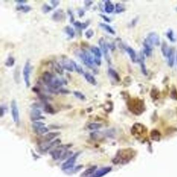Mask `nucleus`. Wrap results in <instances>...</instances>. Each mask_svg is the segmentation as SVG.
Segmentation results:
<instances>
[{
    "label": "nucleus",
    "mask_w": 177,
    "mask_h": 177,
    "mask_svg": "<svg viewBox=\"0 0 177 177\" xmlns=\"http://www.w3.org/2000/svg\"><path fill=\"white\" fill-rule=\"evenodd\" d=\"M85 5L87 6H90L93 3L92 1H85Z\"/></svg>",
    "instance_id": "nucleus-49"
},
{
    "label": "nucleus",
    "mask_w": 177,
    "mask_h": 177,
    "mask_svg": "<svg viewBox=\"0 0 177 177\" xmlns=\"http://www.w3.org/2000/svg\"><path fill=\"white\" fill-rule=\"evenodd\" d=\"M73 94L76 97V98L81 100H84L86 99V97L85 96L84 94H83L82 93L78 92V91H74L73 92Z\"/></svg>",
    "instance_id": "nucleus-40"
},
{
    "label": "nucleus",
    "mask_w": 177,
    "mask_h": 177,
    "mask_svg": "<svg viewBox=\"0 0 177 177\" xmlns=\"http://www.w3.org/2000/svg\"><path fill=\"white\" fill-rule=\"evenodd\" d=\"M100 16H101L105 21H106L107 22H110V19H109L108 17H107L106 16H105L104 15L100 14Z\"/></svg>",
    "instance_id": "nucleus-47"
},
{
    "label": "nucleus",
    "mask_w": 177,
    "mask_h": 177,
    "mask_svg": "<svg viewBox=\"0 0 177 177\" xmlns=\"http://www.w3.org/2000/svg\"><path fill=\"white\" fill-rule=\"evenodd\" d=\"M42 11L44 13H47L49 11H51L52 9V7L51 6L48 5L47 4H44L42 6Z\"/></svg>",
    "instance_id": "nucleus-42"
},
{
    "label": "nucleus",
    "mask_w": 177,
    "mask_h": 177,
    "mask_svg": "<svg viewBox=\"0 0 177 177\" xmlns=\"http://www.w3.org/2000/svg\"><path fill=\"white\" fill-rule=\"evenodd\" d=\"M170 98L174 100H177V90L176 88L174 87H172V90L170 92Z\"/></svg>",
    "instance_id": "nucleus-38"
},
{
    "label": "nucleus",
    "mask_w": 177,
    "mask_h": 177,
    "mask_svg": "<svg viewBox=\"0 0 177 177\" xmlns=\"http://www.w3.org/2000/svg\"><path fill=\"white\" fill-rule=\"evenodd\" d=\"M49 154L54 160H58L62 157V150L60 149H55L51 151Z\"/></svg>",
    "instance_id": "nucleus-17"
},
{
    "label": "nucleus",
    "mask_w": 177,
    "mask_h": 177,
    "mask_svg": "<svg viewBox=\"0 0 177 177\" xmlns=\"http://www.w3.org/2000/svg\"><path fill=\"white\" fill-rule=\"evenodd\" d=\"M99 44L100 45L101 47V50L102 52L104 53V57L106 58V59L107 60L108 62H110V57L109 54V51H108V46L106 43V41L103 37L100 38L99 40Z\"/></svg>",
    "instance_id": "nucleus-10"
},
{
    "label": "nucleus",
    "mask_w": 177,
    "mask_h": 177,
    "mask_svg": "<svg viewBox=\"0 0 177 177\" xmlns=\"http://www.w3.org/2000/svg\"><path fill=\"white\" fill-rule=\"evenodd\" d=\"M150 44L153 46H159L160 44V39L157 34L152 32L148 34L146 39H145Z\"/></svg>",
    "instance_id": "nucleus-9"
},
{
    "label": "nucleus",
    "mask_w": 177,
    "mask_h": 177,
    "mask_svg": "<svg viewBox=\"0 0 177 177\" xmlns=\"http://www.w3.org/2000/svg\"><path fill=\"white\" fill-rule=\"evenodd\" d=\"M112 170L111 167H106L99 169L95 172V173L90 177H102L105 175L108 174Z\"/></svg>",
    "instance_id": "nucleus-11"
},
{
    "label": "nucleus",
    "mask_w": 177,
    "mask_h": 177,
    "mask_svg": "<svg viewBox=\"0 0 177 177\" xmlns=\"http://www.w3.org/2000/svg\"><path fill=\"white\" fill-rule=\"evenodd\" d=\"M16 9L19 11H23L24 13H27L31 11V7L30 6L20 4L16 7Z\"/></svg>",
    "instance_id": "nucleus-30"
},
{
    "label": "nucleus",
    "mask_w": 177,
    "mask_h": 177,
    "mask_svg": "<svg viewBox=\"0 0 177 177\" xmlns=\"http://www.w3.org/2000/svg\"><path fill=\"white\" fill-rule=\"evenodd\" d=\"M44 110H45V112H46L48 113L53 114V113H54V109H53V108L51 107V106L50 104H46L45 108H44Z\"/></svg>",
    "instance_id": "nucleus-41"
},
{
    "label": "nucleus",
    "mask_w": 177,
    "mask_h": 177,
    "mask_svg": "<svg viewBox=\"0 0 177 177\" xmlns=\"http://www.w3.org/2000/svg\"><path fill=\"white\" fill-rule=\"evenodd\" d=\"M79 14L80 16H82L83 15H84V11H83V10H81L80 11H79Z\"/></svg>",
    "instance_id": "nucleus-50"
},
{
    "label": "nucleus",
    "mask_w": 177,
    "mask_h": 177,
    "mask_svg": "<svg viewBox=\"0 0 177 177\" xmlns=\"http://www.w3.org/2000/svg\"><path fill=\"white\" fill-rule=\"evenodd\" d=\"M65 31L66 33L67 34L68 36L70 38H73L75 35V31L74 30L73 28L70 26H67L65 28Z\"/></svg>",
    "instance_id": "nucleus-32"
},
{
    "label": "nucleus",
    "mask_w": 177,
    "mask_h": 177,
    "mask_svg": "<svg viewBox=\"0 0 177 177\" xmlns=\"http://www.w3.org/2000/svg\"><path fill=\"white\" fill-rule=\"evenodd\" d=\"M84 77L85 79H86V81L88 83H90V84H92L93 85H97V81H96V79L94 77V76L91 75L90 73H84Z\"/></svg>",
    "instance_id": "nucleus-23"
},
{
    "label": "nucleus",
    "mask_w": 177,
    "mask_h": 177,
    "mask_svg": "<svg viewBox=\"0 0 177 177\" xmlns=\"http://www.w3.org/2000/svg\"><path fill=\"white\" fill-rule=\"evenodd\" d=\"M94 61L95 63H96V65H100L101 64V61L100 58H97L95 57L94 58Z\"/></svg>",
    "instance_id": "nucleus-45"
},
{
    "label": "nucleus",
    "mask_w": 177,
    "mask_h": 177,
    "mask_svg": "<svg viewBox=\"0 0 177 177\" xmlns=\"http://www.w3.org/2000/svg\"><path fill=\"white\" fill-rule=\"evenodd\" d=\"M99 25L102 28L104 29V30H106L108 33L111 34H113V35L115 34V31L110 25H107L106 23H100L99 24Z\"/></svg>",
    "instance_id": "nucleus-26"
},
{
    "label": "nucleus",
    "mask_w": 177,
    "mask_h": 177,
    "mask_svg": "<svg viewBox=\"0 0 177 177\" xmlns=\"http://www.w3.org/2000/svg\"><path fill=\"white\" fill-rule=\"evenodd\" d=\"M30 118L32 121L36 122L39 120L44 119V118L42 116L41 111L39 109L35 108L32 110L30 114Z\"/></svg>",
    "instance_id": "nucleus-12"
},
{
    "label": "nucleus",
    "mask_w": 177,
    "mask_h": 177,
    "mask_svg": "<svg viewBox=\"0 0 177 177\" xmlns=\"http://www.w3.org/2000/svg\"><path fill=\"white\" fill-rule=\"evenodd\" d=\"M62 67L70 72H73L74 67L71 62V60H64L62 62Z\"/></svg>",
    "instance_id": "nucleus-21"
},
{
    "label": "nucleus",
    "mask_w": 177,
    "mask_h": 177,
    "mask_svg": "<svg viewBox=\"0 0 177 177\" xmlns=\"http://www.w3.org/2000/svg\"><path fill=\"white\" fill-rule=\"evenodd\" d=\"M90 50H91L92 53L95 55V57L101 58L102 53H101V50L100 49V48H98L97 46H92L90 48Z\"/></svg>",
    "instance_id": "nucleus-27"
},
{
    "label": "nucleus",
    "mask_w": 177,
    "mask_h": 177,
    "mask_svg": "<svg viewBox=\"0 0 177 177\" xmlns=\"http://www.w3.org/2000/svg\"><path fill=\"white\" fill-rule=\"evenodd\" d=\"M31 71V66L29 61L25 62V66L23 69V76L25 84L27 87H30V74Z\"/></svg>",
    "instance_id": "nucleus-7"
},
{
    "label": "nucleus",
    "mask_w": 177,
    "mask_h": 177,
    "mask_svg": "<svg viewBox=\"0 0 177 177\" xmlns=\"http://www.w3.org/2000/svg\"><path fill=\"white\" fill-rule=\"evenodd\" d=\"M11 115L13 120L16 124H19V112L17 102L15 100H13L11 101Z\"/></svg>",
    "instance_id": "nucleus-8"
},
{
    "label": "nucleus",
    "mask_w": 177,
    "mask_h": 177,
    "mask_svg": "<svg viewBox=\"0 0 177 177\" xmlns=\"http://www.w3.org/2000/svg\"><path fill=\"white\" fill-rule=\"evenodd\" d=\"M167 37L171 42H174L176 41V38L174 37V31H172L171 29L169 30L168 31H167V33H166Z\"/></svg>",
    "instance_id": "nucleus-35"
},
{
    "label": "nucleus",
    "mask_w": 177,
    "mask_h": 177,
    "mask_svg": "<svg viewBox=\"0 0 177 177\" xmlns=\"http://www.w3.org/2000/svg\"><path fill=\"white\" fill-rule=\"evenodd\" d=\"M151 137L153 140L158 141L160 140V132L157 130H153L151 132Z\"/></svg>",
    "instance_id": "nucleus-29"
},
{
    "label": "nucleus",
    "mask_w": 177,
    "mask_h": 177,
    "mask_svg": "<svg viewBox=\"0 0 177 177\" xmlns=\"http://www.w3.org/2000/svg\"><path fill=\"white\" fill-rule=\"evenodd\" d=\"M170 49H171V47H169L165 42L163 43L162 47H161V49H162V52L163 53L164 56L166 57L169 51L170 50Z\"/></svg>",
    "instance_id": "nucleus-28"
},
{
    "label": "nucleus",
    "mask_w": 177,
    "mask_h": 177,
    "mask_svg": "<svg viewBox=\"0 0 177 177\" xmlns=\"http://www.w3.org/2000/svg\"><path fill=\"white\" fill-rule=\"evenodd\" d=\"M53 75L48 71H46L43 74L42 80L45 84L49 85L53 81Z\"/></svg>",
    "instance_id": "nucleus-14"
},
{
    "label": "nucleus",
    "mask_w": 177,
    "mask_h": 177,
    "mask_svg": "<svg viewBox=\"0 0 177 177\" xmlns=\"http://www.w3.org/2000/svg\"><path fill=\"white\" fill-rule=\"evenodd\" d=\"M15 62V60L14 58L11 56L9 57L6 61L5 65L8 67H11L14 65Z\"/></svg>",
    "instance_id": "nucleus-36"
},
{
    "label": "nucleus",
    "mask_w": 177,
    "mask_h": 177,
    "mask_svg": "<svg viewBox=\"0 0 177 177\" xmlns=\"http://www.w3.org/2000/svg\"><path fill=\"white\" fill-rule=\"evenodd\" d=\"M101 126H102V125L100 123H90L89 124L88 126V129L92 130H96L100 128Z\"/></svg>",
    "instance_id": "nucleus-34"
},
{
    "label": "nucleus",
    "mask_w": 177,
    "mask_h": 177,
    "mask_svg": "<svg viewBox=\"0 0 177 177\" xmlns=\"http://www.w3.org/2000/svg\"><path fill=\"white\" fill-rule=\"evenodd\" d=\"M96 169H97V166H92V167H91L90 168L87 169H86V170L83 173V174H82V177H91V176L95 173Z\"/></svg>",
    "instance_id": "nucleus-20"
},
{
    "label": "nucleus",
    "mask_w": 177,
    "mask_h": 177,
    "mask_svg": "<svg viewBox=\"0 0 177 177\" xmlns=\"http://www.w3.org/2000/svg\"><path fill=\"white\" fill-rule=\"evenodd\" d=\"M108 72L110 76H111L113 79H114L115 81H121V77L119 75V74L114 69H113L112 68H109Z\"/></svg>",
    "instance_id": "nucleus-24"
},
{
    "label": "nucleus",
    "mask_w": 177,
    "mask_h": 177,
    "mask_svg": "<svg viewBox=\"0 0 177 177\" xmlns=\"http://www.w3.org/2000/svg\"><path fill=\"white\" fill-rule=\"evenodd\" d=\"M143 44L144 47V53L146 56H150L152 55L153 46L150 44L146 40H144Z\"/></svg>",
    "instance_id": "nucleus-16"
},
{
    "label": "nucleus",
    "mask_w": 177,
    "mask_h": 177,
    "mask_svg": "<svg viewBox=\"0 0 177 177\" xmlns=\"http://www.w3.org/2000/svg\"><path fill=\"white\" fill-rule=\"evenodd\" d=\"M32 128L34 132L37 135H42L48 132V129L45 127V124L39 121L34 122L32 124Z\"/></svg>",
    "instance_id": "nucleus-6"
},
{
    "label": "nucleus",
    "mask_w": 177,
    "mask_h": 177,
    "mask_svg": "<svg viewBox=\"0 0 177 177\" xmlns=\"http://www.w3.org/2000/svg\"><path fill=\"white\" fill-rule=\"evenodd\" d=\"M114 9H115L114 5L111 1H106L104 4V10L106 12H107L108 14H110L112 13L114 10Z\"/></svg>",
    "instance_id": "nucleus-18"
},
{
    "label": "nucleus",
    "mask_w": 177,
    "mask_h": 177,
    "mask_svg": "<svg viewBox=\"0 0 177 177\" xmlns=\"http://www.w3.org/2000/svg\"><path fill=\"white\" fill-rule=\"evenodd\" d=\"M62 67L58 63H56L54 65V67H55V70L57 73H59L60 74H62L63 73V71Z\"/></svg>",
    "instance_id": "nucleus-43"
},
{
    "label": "nucleus",
    "mask_w": 177,
    "mask_h": 177,
    "mask_svg": "<svg viewBox=\"0 0 177 177\" xmlns=\"http://www.w3.org/2000/svg\"><path fill=\"white\" fill-rule=\"evenodd\" d=\"M139 62H140V65L142 72L143 73L144 75H147L148 72H147L146 66L145 63H144V56L142 55H141L140 58L139 59Z\"/></svg>",
    "instance_id": "nucleus-25"
},
{
    "label": "nucleus",
    "mask_w": 177,
    "mask_h": 177,
    "mask_svg": "<svg viewBox=\"0 0 177 177\" xmlns=\"http://www.w3.org/2000/svg\"><path fill=\"white\" fill-rule=\"evenodd\" d=\"M135 151L133 149L128 148L122 150L118 153L113 162L115 164L121 163L123 164L128 163L135 156Z\"/></svg>",
    "instance_id": "nucleus-2"
},
{
    "label": "nucleus",
    "mask_w": 177,
    "mask_h": 177,
    "mask_svg": "<svg viewBox=\"0 0 177 177\" xmlns=\"http://www.w3.org/2000/svg\"><path fill=\"white\" fill-rule=\"evenodd\" d=\"M126 51L127 52V53H128L129 57L131 60H132V61L136 62L137 61V58L136 53L134 51V49L130 47H127L126 48Z\"/></svg>",
    "instance_id": "nucleus-19"
},
{
    "label": "nucleus",
    "mask_w": 177,
    "mask_h": 177,
    "mask_svg": "<svg viewBox=\"0 0 177 177\" xmlns=\"http://www.w3.org/2000/svg\"><path fill=\"white\" fill-rule=\"evenodd\" d=\"M124 10H125V7H124V6L122 4H121L120 3L116 4V5H115V11L117 13H122V12L124 11Z\"/></svg>",
    "instance_id": "nucleus-39"
},
{
    "label": "nucleus",
    "mask_w": 177,
    "mask_h": 177,
    "mask_svg": "<svg viewBox=\"0 0 177 177\" xmlns=\"http://www.w3.org/2000/svg\"><path fill=\"white\" fill-rule=\"evenodd\" d=\"M53 7H56L59 4V1H51V2Z\"/></svg>",
    "instance_id": "nucleus-48"
},
{
    "label": "nucleus",
    "mask_w": 177,
    "mask_h": 177,
    "mask_svg": "<svg viewBox=\"0 0 177 177\" xmlns=\"http://www.w3.org/2000/svg\"><path fill=\"white\" fill-rule=\"evenodd\" d=\"M150 95L153 99L156 100L160 97L159 90H158L156 88H153L151 92Z\"/></svg>",
    "instance_id": "nucleus-31"
},
{
    "label": "nucleus",
    "mask_w": 177,
    "mask_h": 177,
    "mask_svg": "<svg viewBox=\"0 0 177 177\" xmlns=\"http://www.w3.org/2000/svg\"><path fill=\"white\" fill-rule=\"evenodd\" d=\"M5 112V107H3V106H1V116L2 117L3 115H4Z\"/></svg>",
    "instance_id": "nucleus-46"
},
{
    "label": "nucleus",
    "mask_w": 177,
    "mask_h": 177,
    "mask_svg": "<svg viewBox=\"0 0 177 177\" xmlns=\"http://www.w3.org/2000/svg\"></svg>",
    "instance_id": "nucleus-52"
},
{
    "label": "nucleus",
    "mask_w": 177,
    "mask_h": 177,
    "mask_svg": "<svg viewBox=\"0 0 177 177\" xmlns=\"http://www.w3.org/2000/svg\"><path fill=\"white\" fill-rule=\"evenodd\" d=\"M94 34V31L92 29H89L85 32V36L87 39H90L92 37H93Z\"/></svg>",
    "instance_id": "nucleus-44"
},
{
    "label": "nucleus",
    "mask_w": 177,
    "mask_h": 177,
    "mask_svg": "<svg viewBox=\"0 0 177 177\" xmlns=\"http://www.w3.org/2000/svg\"><path fill=\"white\" fill-rule=\"evenodd\" d=\"M79 155V152L76 153L75 154L73 155L70 158H69L65 162V163L62 164L61 168L64 171H67L70 170L71 169L73 168L74 165L75 164V163L76 162L77 158Z\"/></svg>",
    "instance_id": "nucleus-5"
},
{
    "label": "nucleus",
    "mask_w": 177,
    "mask_h": 177,
    "mask_svg": "<svg viewBox=\"0 0 177 177\" xmlns=\"http://www.w3.org/2000/svg\"><path fill=\"white\" fill-rule=\"evenodd\" d=\"M88 25H89V22L82 23L76 21H75L74 23V25H75L76 27L79 29H85L86 28Z\"/></svg>",
    "instance_id": "nucleus-33"
},
{
    "label": "nucleus",
    "mask_w": 177,
    "mask_h": 177,
    "mask_svg": "<svg viewBox=\"0 0 177 177\" xmlns=\"http://www.w3.org/2000/svg\"><path fill=\"white\" fill-rule=\"evenodd\" d=\"M79 56L85 65L91 69H93V71H96L97 69L94 65V58L88 51L83 50L79 53Z\"/></svg>",
    "instance_id": "nucleus-4"
},
{
    "label": "nucleus",
    "mask_w": 177,
    "mask_h": 177,
    "mask_svg": "<svg viewBox=\"0 0 177 177\" xmlns=\"http://www.w3.org/2000/svg\"><path fill=\"white\" fill-rule=\"evenodd\" d=\"M167 58V61L169 66L170 67H172L174 65V51L172 48H171L168 53L167 56H166Z\"/></svg>",
    "instance_id": "nucleus-15"
},
{
    "label": "nucleus",
    "mask_w": 177,
    "mask_h": 177,
    "mask_svg": "<svg viewBox=\"0 0 177 177\" xmlns=\"http://www.w3.org/2000/svg\"><path fill=\"white\" fill-rule=\"evenodd\" d=\"M71 62H72V63L73 65L74 68L75 69L77 72H78L79 74H83L84 73L83 69H82V67L79 65H77L76 62L74 61L73 60H71Z\"/></svg>",
    "instance_id": "nucleus-37"
},
{
    "label": "nucleus",
    "mask_w": 177,
    "mask_h": 177,
    "mask_svg": "<svg viewBox=\"0 0 177 177\" xmlns=\"http://www.w3.org/2000/svg\"><path fill=\"white\" fill-rule=\"evenodd\" d=\"M127 106L128 110L135 115H141L146 110L144 100L138 98L128 99Z\"/></svg>",
    "instance_id": "nucleus-1"
},
{
    "label": "nucleus",
    "mask_w": 177,
    "mask_h": 177,
    "mask_svg": "<svg viewBox=\"0 0 177 177\" xmlns=\"http://www.w3.org/2000/svg\"><path fill=\"white\" fill-rule=\"evenodd\" d=\"M65 17V13L63 11L59 9L53 13L52 15V19L55 21H60L63 19Z\"/></svg>",
    "instance_id": "nucleus-13"
},
{
    "label": "nucleus",
    "mask_w": 177,
    "mask_h": 177,
    "mask_svg": "<svg viewBox=\"0 0 177 177\" xmlns=\"http://www.w3.org/2000/svg\"><path fill=\"white\" fill-rule=\"evenodd\" d=\"M16 2L17 3H21V4H22V3H25L27 1H16Z\"/></svg>",
    "instance_id": "nucleus-51"
},
{
    "label": "nucleus",
    "mask_w": 177,
    "mask_h": 177,
    "mask_svg": "<svg viewBox=\"0 0 177 177\" xmlns=\"http://www.w3.org/2000/svg\"><path fill=\"white\" fill-rule=\"evenodd\" d=\"M131 132L138 140H146L147 138L148 129L146 127L140 123H136L132 126Z\"/></svg>",
    "instance_id": "nucleus-3"
},
{
    "label": "nucleus",
    "mask_w": 177,
    "mask_h": 177,
    "mask_svg": "<svg viewBox=\"0 0 177 177\" xmlns=\"http://www.w3.org/2000/svg\"><path fill=\"white\" fill-rule=\"evenodd\" d=\"M59 133L58 132H49L45 135L44 140L46 142H50L52 140L57 137L59 135Z\"/></svg>",
    "instance_id": "nucleus-22"
}]
</instances>
